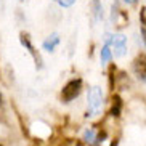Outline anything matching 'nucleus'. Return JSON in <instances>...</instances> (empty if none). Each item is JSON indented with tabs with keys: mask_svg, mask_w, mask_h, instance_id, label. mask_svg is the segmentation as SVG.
Here are the masks:
<instances>
[{
	"mask_svg": "<svg viewBox=\"0 0 146 146\" xmlns=\"http://www.w3.org/2000/svg\"><path fill=\"white\" fill-rule=\"evenodd\" d=\"M87 101H88V109H87L85 116L93 117L96 114H100L101 108H103V90H101V87H92L88 90Z\"/></svg>",
	"mask_w": 146,
	"mask_h": 146,
	"instance_id": "obj_1",
	"label": "nucleus"
},
{
	"mask_svg": "<svg viewBox=\"0 0 146 146\" xmlns=\"http://www.w3.org/2000/svg\"><path fill=\"white\" fill-rule=\"evenodd\" d=\"M106 43L114 50V56L120 58L127 53V37L124 34H114V35H106Z\"/></svg>",
	"mask_w": 146,
	"mask_h": 146,
	"instance_id": "obj_2",
	"label": "nucleus"
},
{
	"mask_svg": "<svg viewBox=\"0 0 146 146\" xmlns=\"http://www.w3.org/2000/svg\"><path fill=\"white\" fill-rule=\"evenodd\" d=\"M80 90H82V80L80 79H72V80H69L64 85V88L61 92V100L64 103H69L74 98H77Z\"/></svg>",
	"mask_w": 146,
	"mask_h": 146,
	"instance_id": "obj_3",
	"label": "nucleus"
},
{
	"mask_svg": "<svg viewBox=\"0 0 146 146\" xmlns=\"http://www.w3.org/2000/svg\"><path fill=\"white\" fill-rule=\"evenodd\" d=\"M133 71L141 80H146V55H138L133 60Z\"/></svg>",
	"mask_w": 146,
	"mask_h": 146,
	"instance_id": "obj_4",
	"label": "nucleus"
},
{
	"mask_svg": "<svg viewBox=\"0 0 146 146\" xmlns=\"http://www.w3.org/2000/svg\"><path fill=\"white\" fill-rule=\"evenodd\" d=\"M19 40H21V43L27 48V52H29L31 55L34 56V60H35V64H37V68H40V66H42V60H40L39 53L35 52L34 47H32V43H31V40H29V35L24 34V32H21V35H19Z\"/></svg>",
	"mask_w": 146,
	"mask_h": 146,
	"instance_id": "obj_5",
	"label": "nucleus"
},
{
	"mask_svg": "<svg viewBox=\"0 0 146 146\" xmlns=\"http://www.w3.org/2000/svg\"><path fill=\"white\" fill-rule=\"evenodd\" d=\"M58 43H60V35H58V34H52L47 40H45V42H43V48H45L47 52H53Z\"/></svg>",
	"mask_w": 146,
	"mask_h": 146,
	"instance_id": "obj_6",
	"label": "nucleus"
},
{
	"mask_svg": "<svg viewBox=\"0 0 146 146\" xmlns=\"http://www.w3.org/2000/svg\"><path fill=\"white\" fill-rule=\"evenodd\" d=\"M111 47H109V45H104L103 47V50H101V63H108V61L111 60Z\"/></svg>",
	"mask_w": 146,
	"mask_h": 146,
	"instance_id": "obj_7",
	"label": "nucleus"
},
{
	"mask_svg": "<svg viewBox=\"0 0 146 146\" xmlns=\"http://www.w3.org/2000/svg\"><path fill=\"white\" fill-rule=\"evenodd\" d=\"M120 106H122V103H120V98L119 96H114V104H112V109H111V114L112 116H119L120 114Z\"/></svg>",
	"mask_w": 146,
	"mask_h": 146,
	"instance_id": "obj_8",
	"label": "nucleus"
},
{
	"mask_svg": "<svg viewBox=\"0 0 146 146\" xmlns=\"http://www.w3.org/2000/svg\"><path fill=\"white\" fill-rule=\"evenodd\" d=\"M84 140H85L87 143H93L95 140H96V132H95L93 129L85 130V133H84Z\"/></svg>",
	"mask_w": 146,
	"mask_h": 146,
	"instance_id": "obj_9",
	"label": "nucleus"
},
{
	"mask_svg": "<svg viewBox=\"0 0 146 146\" xmlns=\"http://www.w3.org/2000/svg\"><path fill=\"white\" fill-rule=\"evenodd\" d=\"M58 3H60L61 7H66V8H68V7H72V5L76 3V0H58Z\"/></svg>",
	"mask_w": 146,
	"mask_h": 146,
	"instance_id": "obj_10",
	"label": "nucleus"
},
{
	"mask_svg": "<svg viewBox=\"0 0 146 146\" xmlns=\"http://www.w3.org/2000/svg\"><path fill=\"white\" fill-rule=\"evenodd\" d=\"M140 19H141L143 26H145V29H146V7H143L141 11H140Z\"/></svg>",
	"mask_w": 146,
	"mask_h": 146,
	"instance_id": "obj_11",
	"label": "nucleus"
},
{
	"mask_svg": "<svg viewBox=\"0 0 146 146\" xmlns=\"http://www.w3.org/2000/svg\"><path fill=\"white\" fill-rule=\"evenodd\" d=\"M141 35H143V40H145V43H146V29L141 31Z\"/></svg>",
	"mask_w": 146,
	"mask_h": 146,
	"instance_id": "obj_12",
	"label": "nucleus"
},
{
	"mask_svg": "<svg viewBox=\"0 0 146 146\" xmlns=\"http://www.w3.org/2000/svg\"><path fill=\"white\" fill-rule=\"evenodd\" d=\"M125 2H127V3H133V2H135V0H125Z\"/></svg>",
	"mask_w": 146,
	"mask_h": 146,
	"instance_id": "obj_13",
	"label": "nucleus"
},
{
	"mask_svg": "<svg viewBox=\"0 0 146 146\" xmlns=\"http://www.w3.org/2000/svg\"><path fill=\"white\" fill-rule=\"evenodd\" d=\"M0 103H2V95H0Z\"/></svg>",
	"mask_w": 146,
	"mask_h": 146,
	"instance_id": "obj_14",
	"label": "nucleus"
},
{
	"mask_svg": "<svg viewBox=\"0 0 146 146\" xmlns=\"http://www.w3.org/2000/svg\"><path fill=\"white\" fill-rule=\"evenodd\" d=\"M0 146H2V145H0Z\"/></svg>",
	"mask_w": 146,
	"mask_h": 146,
	"instance_id": "obj_15",
	"label": "nucleus"
},
{
	"mask_svg": "<svg viewBox=\"0 0 146 146\" xmlns=\"http://www.w3.org/2000/svg\"><path fill=\"white\" fill-rule=\"evenodd\" d=\"M145 82H146V80H145Z\"/></svg>",
	"mask_w": 146,
	"mask_h": 146,
	"instance_id": "obj_16",
	"label": "nucleus"
}]
</instances>
